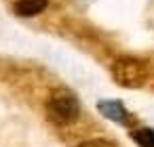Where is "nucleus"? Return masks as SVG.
Returning a JSON list of instances; mask_svg holds the SVG:
<instances>
[{"label": "nucleus", "instance_id": "1", "mask_svg": "<svg viewBox=\"0 0 154 147\" xmlns=\"http://www.w3.org/2000/svg\"><path fill=\"white\" fill-rule=\"evenodd\" d=\"M47 116L51 122H55L59 126L74 124L80 116V105H78L76 95L68 88L53 90L49 101H47Z\"/></svg>", "mask_w": 154, "mask_h": 147}, {"label": "nucleus", "instance_id": "4", "mask_svg": "<svg viewBox=\"0 0 154 147\" xmlns=\"http://www.w3.org/2000/svg\"><path fill=\"white\" fill-rule=\"evenodd\" d=\"M49 4V0H17L15 2V13L19 17H34L38 13H42Z\"/></svg>", "mask_w": 154, "mask_h": 147}, {"label": "nucleus", "instance_id": "5", "mask_svg": "<svg viewBox=\"0 0 154 147\" xmlns=\"http://www.w3.org/2000/svg\"><path fill=\"white\" fill-rule=\"evenodd\" d=\"M131 139L139 147H154V130L152 128H135V130H131Z\"/></svg>", "mask_w": 154, "mask_h": 147}, {"label": "nucleus", "instance_id": "6", "mask_svg": "<svg viewBox=\"0 0 154 147\" xmlns=\"http://www.w3.org/2000/svg\"><path fill=\"white\" fill-rule=\"evenodd\" d=\"M78 147H118L116 143L108 141V139H89L85 143H80Z\"/></svg>", "mask_w": 154, "mask_h": 147}, {"label": "nucleus", "instance_id": "3", "mask_svg": "<svg viewBox=\"0 0 154 147\" xmlns=\"http://www.w3.org/2000/svg\"><path fill=\"white\" fill-rule=\"evenodd\" d=\"M97 109L103 118L120 124V126H129L131 124V113L127 111V107L120 103V101H114V99H106V101H99L97 103Z\"/></svg>", "mask_w": 154, "mask_h": 147}, {"label": "nucleus", "instance_id": "2", "mask_svg": "<svg viewBox=\"0 0 154 147\" xmlns=\"http://www.w3.org/2000/svg\"><path fill=\"white\" fill-rule=\"evenodd\" d=\"M112 78L125 88H139L148 78V69L146 63L135 57H120L112 65Z\"/></svg>", "mask_w": 154, "mask_h": 147}]
</instances>
